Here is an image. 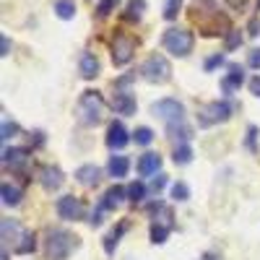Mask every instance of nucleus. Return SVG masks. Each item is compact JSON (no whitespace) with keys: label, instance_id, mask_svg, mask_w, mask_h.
I'll return each instance as SVG.
<instances>
[{"label":"nucleus","instance_id":"1","mask_svg":"<svg viewBox=\"0 0 260 260\" xmlns=\"http://www.w3.org/2000/svg\"><path fill=\"white\" fill-rule=\"evenodd\" d=\"M3 240H6V245L11 242L13 245V250L18 252V255H29V252H34V234L31 232H26L24 226H21L18 221H13V219H3Z\"/></svg>","mask_w":260,"mask_h":260},{"label":"nucleus","instance_id":"2","mask_svg":"<svg viewBox=\"0 0 260 260\" xmlns=\"http://www.w3.org/2000/svg\"><path fill=\"white\" fill-rule=\"evenodd\" d=\"M102 110H104V99L99 91H83L78 104H76V117L81 125H96L102 120Z\"/></svg>","mask_w":260,"mask_h":260},{"label":"nucleus","instance_id":"3","mask_svg":"<svg viewBox=\"0 0 260 260\" xmlns=\"http://www.w3.org/2000/svg\"><path fill=\"white\" fill-rule=\"evenodd\" d=\"M76 237L68 234V232H62V229H52L47 234V255L50 260H65L71 255V250H76Z\"/></svg>","mask_w":260,"mask_h":260},{"label":"nucleus","instance_id":"4","mask_svg":"<svg viewBox=\"0 0 260 260\" xmlns=\"http://www.w3.org/2000/svg\"><path fill=\"white\" fill-rule=\"evenodd\" d=\"M141 76L148 81V83H167L172 78V65L164 55H151L143 65H141Z\"/></svg>","mask_w":260,"mask_h":260},{"label":"nucleus","instance_id":"5","mask_svg":"<svg viewBox=\"0 0 260 260\" xmlns=\"http://www.w3.org/2000/svg\"><path fill=\"white\" fill-rule=\"evenodd\" d=\"M161 42H164L167 52H172L175 57H185L192 50V34L187 29H177V26L175 29H167Z\"/></svg>","mask_w":260,"mask_h":260},{"label":"nucleus","instance_id":"6","mask_svg":"<svg viewBox=\"0 0 260 260\" xmlns=\"http://www.w3.org/2000/svg\"><path fill=\"white\" fill-rule=\"evenodd\" d=\"M234 112V107L229 102H208L206 107H201V112H198V125L201 127H211L216 122H226Z\"/></svg>","mask_w":260,"mask_h":260},{"label":"nucleus","instance_id":"7","mask_svg":"<svg viewBox=\"0 0 260 260\" xmlns=\"http://www.w3.org/2000/svg\"><path fill=\"white\" fill-rule=\"evenodd\" d=\"M136 47H138V39H133L130 34L117 31L115 39H112V62L117 65V68L120 65H127L130 57H133V52H136Z\"/></svg>","mask_w":260,"mask_h":260},{"label":"nucleus","instance_id":"8","mask_svg":"<svg viewBox=\"0 0 260 260\" xmlns=\"http://www.w3.org/2000/svg\"><path fill=\"white\" fill-rule=\"evenodd\" d=\"M151 112H154L156 117H161L167 125L185 120V107H182V102H177V99H159V102L151 104Z\"/></svg>","mask_w":260,"mask_h":260},{"label":"nucleus","instance_id":"9","mask_svg":"<svg viewBox=\"0 0 260 260\" xmlns=\"http://www.w3.org/2000/svg\"><path fill=\"white\" fill-rule=\"evenodd\" d=\"M57 216L62 221H76L83 216V206L78 198H73V195H62V198H57Z\"/></svg>","mask_w":260,"mask_h":260},{"label":"nucleus","instance_id":"10","mask_svg":"<svg viewBox=\"0 0 260 260\" xmlns=\"http://www.w3.org/2000/svg\"><path fill=\"white\" fill-rule=\"evenodd\" d=\"M127 141H130V136H127L125 125L122 122H112L110 130H107V146H110L112 151H120V148L127 146Z\"/></svg>","mask_w":260,"mask_h":260},{"label":"nucleus","instance_id":"11","mask_svg":"<svg viewBox=\"0 0 260 260\" xmlns=\"http://www.w3.org/2000/svg\"><path fill=\"white\" fill-rule=\"evenodd\" d=\"M76 180H78V185H83V187H94V185H99V180H102V169H99L96 164H83V167L76 169Z\"/></svg>","mask_w":260,"mask_h":260},{"label":"nucleus","instance_id":"12","mask_svg":"<svg viewBox=\"0 0 260 260\" xmlns=\"http://www.w3.org/2000/svg\"><path fill=\"white\" fill-rule=\"evenodd\" d=\"M159 169H161V156L154 154V151H148V154H143L138 159V175L141 177H151V175H156Z\"/></svg>","mask_w":260,"mask_h":260},{"label":"nucleus","instance_id":"13","mask_svg":"<svg viewBox=\"0 0 260 260\" xmlns=\"http://www.w3.org/2000/svg\"><path fill=\"white\" fill-rule=\"evenodd\" d=\"M42 187H45L47 192H52V190H60L62 187V182H65V177H62V172L57 169V167H45L42 169Z\"/></svg>","mask_w":260,"mask_h":260},{"label":"nucleus","instance_id":"14","mask_svg":"<svg viewBox=\"0 0 260 260\" xmlns=\"http://www.w3.org/2000/svg\"><path fill=\"white\" fill-rule=\"evenodd\" d=\"M242 81H245V71L240 68V65H229V73H226V78L221 81V89L226 91V94H232V91H237L242 86Z\"/></svg>","mask_w":260,"mask_h":260},{"label":"nucleus","instance_id":"15","mask_svg":"<svg viewBox=\"0 0 260 260\" xmlns=\"http://www.w3.org/2000/svg\"><path fill=\"white\" fill-rule=\"evenodd\" d=\"M29 159V151L26 148H6L3 151V164L11 169H21Z\"/></svg>","mask_w":260,"mask_h":260},{"label":"nucleus","instance_id":"16","mask_svg":"<svg viewBox=\"0 0 260 260\" xmlns=\"http://www.w3.org/2000/svg\"><path fill=\"white\" fill-rule=\"evenodd\" d=\"M112 110H115L117 115H136V99L130 96L127 91H120V94H115V99H112Z\"/></svg>","mask_w":260,"mask_h":260},{"label":"nucleus","instance_id":"17","mask_svg":"<svg viewBox=\"0 0 260 260\" xmlns=\"http://www.w3.org/2000/svg\"><path fill=\"white\" fill-rule=\"evenodd\" d=\"M125 195H127V190H122L120 185H112L110 190L104 192V198H102V203H99V206H102L104 211H112V208H117V206L125 201Z\"/></svg>","mask_w":260,"mask_h":260},{"label":"nucleus","instance_id":"18","mask_svg":"<svg viewBox=\"0 0 260 260\" xmlns=\"http://www.w3.org/2000/svg\"><path fill=\"white\" fill-rule=\"evenodd\" d=\"M78 68H81V76L83 78H96L99 76V60L91 55V52H81V62H78Z\"/></svg>","mask_w":260,"mask_h":260},{"label":"nucleus","instance_id":"19","mask_svg":"<svg viewBox=\"0 0 260 260\" xmlns=\"http://www.w3.org/2000/svg\"><path fill=\"white\" fill-rule=\"evenodd\" d=\"M127 169H130L127 156H110V164H107V172H110V177L120 180V177L127 175Z\"/></svg>","mask_w":260,"mask_h":260},{"label":"nucleus","instance_id":"20","mask_svg":"<svg viewBox=\"0 0 260 260\" xmlns=\"http://www.w3.org/2000/svg\"><path fill=\"white\" fill-rule=\"evenodd\" d=\"M125 229H127V224H117V229H112L110 234L104 237V252H107V255L115 252V247H117V242H120V237L125 234Z\"/></svg>","mask_w":260,"mask_h":260},{"label":"nucleus","instance_id":"21","mask_svg":"<svg viewBox=\"0 0 260 260\" xmlns=\"http://www.w3.org/2000/svg\"><path fill=\"white\" fill-rule=\"evenodd\" d=\"M0 195H3V206H18L21 203V190L18 187H13V185H8V182H3V187H0Z\"/></svg>","mask_w":260,"mask_h":260},{"label":"nucleus","instance_id":"22","mask_svg":"<svg viewBox=\"0 0 260 260\" xmlns=\"http://www.w3.org/2000/svg\"><path fill=\"white\" fill-rule=\"evenodd\" d=\"M55 13H57V18L68 21L76 16V3L73 0H55Z\"/></svg>","mask_w":260,"mask_h":260},{"label":"nucleus","instance_id":"23","mask_svg":"<svg viewBox=\"0 0 260 260\" xmlns=\"http://www.w3.org/2000/svg\"><path fill=\"white\" fill-rule=\"evenodd\" d=\"M143 11H146V0H130L127 11H125V18L127 21H141Z\"/></svg>","mask_w":260,"mask_h":260},{"label":"nucleus","instance_id":"24","mask_svg":"<svg viewBox=\"0 0 260 260\" xmlns=\"http://www.w3.org/2000/svg\"><path fill=\"white\" fill-rule=\"evenodd\" d=\"M167 133H169L172 138H182V141H187V138H190V127L185 125V120H182V122H172V125H167Z\"/></svg>","mask_w":260,"mask_h":260},{"label":"nucleus","instance_id":"25","mask_svg":"<svg viewBox=\"0 0 260 260\" xmlns=\"http://www.w3.org/2000/svg\"><path fill=\"white\" fill-rule=\"evenodd\" d=\"M167 237H169V226H164V224H151V242H154V245H164Z\"/></svg>","mask_w":260,"mask_h":260},{"label":"nucleus","instance_id":"26","mask_svg":"<svg viewBox=\"0 0 260 260\" xmlns=\"http://www.w3.org/2000/svg\"><path fill=\"white\" fill-rule=\"evenodd\" d=\"M190 198V187L185 182H175L172 185V201H177V203H185Z\"/></svg>","mask_w":260,"mask_h":260},{"label":"nucleus","instance_id":"27","mask_svg":"<svg viewBox=\"0 0 260 260\" xmlns=\"http://www.w3.org/2000/svg\"><path fill=\"white\" fill-rule=\"evenodd\" d=\"M175 164H190V159H192V148L187 146V143H182V146H177L175 148Z\"/></svg>","mask_w":260,"mask_h":260},{"label":"nucleus","instance_id":"28","mask_svg":"<svg viewBox=\"0 0 260 260\" xmlns=\"http://www.w3.org/2000/svg\"><path fill=\"white\" fill-rule=\"evenodd\" d=\"M133 141H136L138 146H148L151 141H154V130H151V127H136Z\"/></svg>","mask_w":260,"mask_h":260},{"label":"nucleus","instance_id":"29","mask_svg":"<svg viewBox=\"0 0 260 260\" xmlns=\"http://www.w3.org/2000/svg\"><path fill=\"white\" fill-rule=\"evenodd\" d=\"M182 8V0H164V18L167 21H175L177 13Z\"/></svg>","mask_w":260,"mask_h":260},{"label":"nucleus","instance_id":"30","mask_svg":"<svg viewBox=\"0 0 260 260\" xmlns=\"http://www.w3.org/2000/svg\"><path fill=\"white\" fill-rule=\"evenodd\" d=\"M127 198L133 201V203H141V201L146 198V187H143V182H130V187H127Z\"/></svg>","mask_w":260,"mask_h":260},{"label":"nucleus","instance_id":"31","mask_svg":"<svg viewBox=\"0 0 260 260\" xmlns=\"http://www.w3.org/2000/svg\"><path fill=\"white\" fill-rule=\"evenodd\" d=\"M240 45H242V34L237 31V29H229V31H226V42H224V47H226V50H237Z\"/></svg>","mask_w":260,"mask_h":260},{"label":"nucleus","instance_id":"32","mask_svg":"<svg viewBox=\"0 0 260 260\" xmlns=\"http://www.w3.org/2000/svg\"><path fill=\"white\" fill-rule=\"evenodd\" d=\"M117 3H120V0H102V3L96 6V13H99L102 18H104V16H110V13H112V8H115Z\"/></svg>","mask_w":260,"mask_h":260},{"label":"nucleus","instance_id":"33","mask_svg":"<svg viewBox=\"0 0 260 260\" xmlns=\"http://www.w3.org/2000/svg\"><path fill=\"white\" fill-rule=\"evenodd\" d=\"M16 133H18V125H16V122H8V120H3V141L13 138Z\"/></svg>","mask_w":260,"mask_h":260},{"label":"nucleus","instance_id":"34","mask_svg":"<svg viewBox=\"0 0 260 260\" xmlns=\"http://www.w3.org/2000/svg\"><path fill=\"white\" fill-rule=\"evenodd\" d=\"M219 65H224V55H213V57H208L203 68H206V71H213V68H219Z\"/></svg>","mask_w":260,"mask_h":260},{"label":"nucleus","instance_id":"35","mask_svg":"<svg viewBox=\"0 0 260 260\" xmlns=\"http://www.w3.org/2000/svg\"><path fill=\"white\" fill-rule=\"evenodd\" d=\"M247 65H250V68H260V47L250 50V55H247Z\"/></svg>","mask_w":260,"mask_h":260},{"label":"nucleus","instance_id":"36","mask_svg":"<svg viewBox=\"0 0 260 260\" xmlns=\"http://www.w3.org/2000/svg\"><path fill=\"white\" fill-rule=\"evenodd\" d=\"M164 185H167V175H156V177H154V182H151V190L159 192Z\"/></svg>","mask_w":260,"mask_h":260},{"label":"nucleus","instance_id":"37","mask_svg":"<svg viewBox=\"0 0 260 260\" xmlns=\"http://www.w3.org/2000/svg\"><path fill=\"white\" fill-rule=\"evenodd\" d=\"M250 91H252L255 96H260V76H255V78H250Z\"/></svg>","mask_w":260,"mask_h":260},{"label":"nucleus","instance_id":"38","mask_svg":"<svg viewBox=\"0 0 260 260\" xmlns=\"http://www.w3.org/2000/svg\"><path fill=\"white\" fill-rule=\"evenodd\" d=\"M102 213H104V208H102V206H99V211H96V213H91V219H89V221H91V226H99V224H102Z\"/></svg>","mask_w":260,"mask_h":260},{"label":"nucleus","instance_id":"39","mask_svg":"<svg viewBox=\"0 0 260 260\" xmlns=\"http://www.w3.org/2000/svg\"><path fill=\"white\" fill-rule=\"evenodd\" d=\"M257 34H260V21L252 18V21H250V37H257Z\"/></svg>","mask_w":260,"mask_h":260},{"label":"nucleus","instance_id":"40","mask_svg":"<svg viewBox=\"0 0 260 260\" xmlns=\"http://www.w3.org/2000/svg\"><path fill=\"white\" fill-rule=\"evenodd\" d=\"M247 146L255 148V127H250V138H247Z\"/></svg>","mask_w":260,"mask_h":260},{"label":"nucleus","instance_id":"41","mask_svg":"<svg viewBox=\"0 0 260 260\" xmlns=\"http://www.w3.org/2000/svg\"><path fill=\"white\" fill-rule=\"evenodd\" d=\"M8 50H11V45H8V37H3V52H0V55L6 57V55H8Z\"/></svg>","mask_w":260,"mask_h":260},{"label":"nucleus","instance_id":"42","mask_svg":"<svg viewBox=\"0 0 260 260\" xmlns=\"http://www.w3.org/2000/svg\"><path fill=\"white\" fill-rule=\"evenodd\" d=\"M203 260H221V257H216V255H211V252H206V255H203Z\"/></svg>","mask_w":260,"mask_h":260}]
</instances>
